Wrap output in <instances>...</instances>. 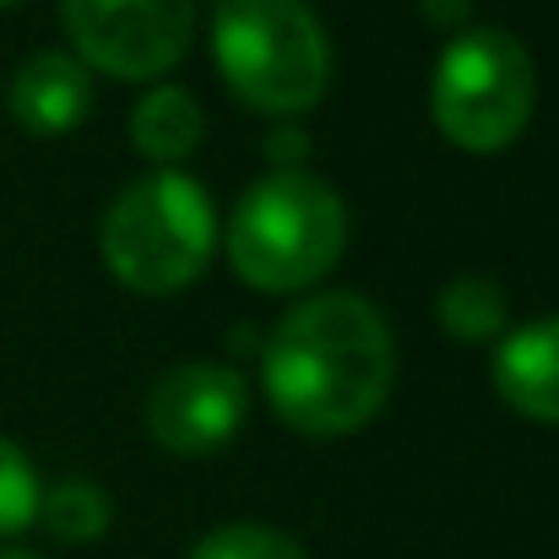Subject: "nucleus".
<instances>
[{
  "mask_svg": "<svg viewBox=\"0 0 559 559\" xmlns=\"http://www.w3.org/2000/svg\"><path fill=\"white\" fill-rule=\"evenodd\" d=\"M396 385V337L354 288L299 299L261 348V391L294 435L337 440L380 418Z\"/></svg>",
  "mask_w": 559,
  "mask_h": 559,
  "instance_id": "obj_1",
  "label": "nucleus"
},
{
  "mask_svg": "<svg viewBox=\"0 0 559 559\" xmlns=\"http://www.w3.org/2000/svg\"><path fill=\"white\" fill-rule=\"evenodd\" d=\"M228 266L255 294H305L348 250V206L321 175H261L217 228Z\"/></svg>",
  "mask_w": 559,
  "mask_h": 559,
  "instance_id": "obj_2",
  "label": "nucleus"
},
{
  "mask_svg": "<svg viewBox=\"0 0 559 559\" xmlns=\"http://www.w3.org/2000/svg\"><path fill=\"white\" fill-rule=\"evenodd\" d=\"M212 60L228 93L266 120H294L332 87V38L305 0H217Z\"/></svg>",
  "mask_w": 559,
  "mask_h": 559,
  "instance_id": "obj_3",
  "label": "nucleus"
},
{
  "mask_svg": "<svg viewBox=\"0 0 559 559\" xmlns=\"http://www.w3.org/2000/svg\"><path fill=\"white\" fill-rule=\"evenodd\" d=\"M217 250L212 195L186 169H153L120 190L98 223L104 272L131 294H180Z\"/></svg>",
  "mask_w": 559,
  "mask_h": 559,
  "instance_id": "obj_4",
  "label": "nucleus"
},
{
  "mask_svg": "<svg viewBox=\"0 0 559 559\" xmlns=\"http://www.w3.org/2000/svg\"><path fill=\"white\" fill-rule=\"evenodd\" d=\"M538 104L533 49L511 27H462L445 38L429 76L435 131L462 153H506L522 142Z\"/></svg>",
  "mask_w": 559,
  "mask_h": 559,
  "instance_id": "obj_5",
  "label": "nucleus"
},
{
  "mask_svg": "<svg viewBox=\"0 0 559 559\" xmlns=\"http://www.w3.org/2000/svg\"><path fill=\"white\" fill-rule=\"evenodd\" d=\"M60 22L87 71L158 82L190 55L195 0H60Z\"/></svg>",
  "mask_w": 559,
  "mask_h": 559,
  "instance_id": "obj_6",
  "label": "nucleus"
},
{
  "mask_svg": "<svg viewBox=\"0 0 559 559\" xmlns=\"http://www.w3.org/2000/svg\"><path fill=\"white\" fill-rule=\"evenodd\" d=\"M250 407V385L234 365L217 359H186L158 374L147 391V429L175 456H212L223 451Z\"/></svg>",
  "mask_w": 559,
  "mask_h": 559,
  "instance_id": "obj_7",
  "label": "nucleus"
},
{
  "mask_svg": "<svg viewBox=\"0 0 559 559\" xmlns=\"http://www.w3.org/2000/svg\"><path fill=\"white\" fill-rule=\"evenodd\" d=\"M5 104L27 136H66L93 115V71L71 49H38L16 66Z\"/></svg>",
  "mask_w": 559,
  "mask_h": 559,
  "instance_id": "obj_8",
  "label": "nucleus"
},
{
  "mask_svg": "<svg viewBox=\"0 0 559 559\" xmlns=\"http://www.w3.org/2000/svg\"><path fill=\"white\" fill-rule=\"evenodd\" d=\"M489 380L511 413L533 424H559V316L506 332L495 348Z\"/></svg>",
  "mask_w": 559,
  "mask_h": 559,
  "instance_id": "obj_9",
  "label": "nucleus"
},
{
  "mask_svg": "<svg viewBox=\"0 0 559 559\" xmlns=\"http://www.w3.org/2000/svg\"><path fill=\"white\" fill-rule=\"evenodd\" d=\"M201 136H206V115H201L190 87L158 82L131 109V147L147 164H158V169H180L190 153L201 147Z\"/></svg>",
  "mask_w": 559,
  "mask_h": 559,
  "instance_id": "obj_10",
  "label": "nucleus"
},
{
  "mask_svg": "<svg viewBox=\"0 0 559 559\" xmlns=\"http://www.w3.org/2000/svg\"><path fill=\"white\" fill-rule=\"evenodd\" d=\"M506 316H511V305H506V288L495 277H451L440 288V299H435V321L456 343L506 337Z\"/></svg>",
  "mask_w": 559,
  "mask_h": 559,
  "instance_id": "obj_11",
  "label": "nucleus"
},
{
  "mask_svg": "<svg viewBox=\"0 0 559 559\" xmlns=\"http://www.w3.org/2000/svg\"><path fill=\"white\" fill-rule=\"evenodd\" d=\"M38 522L60 544H98L109 533V495L93 478H60L38 500Z\"/></svg>",
  "mask_w": 559,
  "mask_h": 559,
  "instance_id": "obj_12",
  "label": "nucleus"
},
{
  "mask_svg": "<svg viewBox=\"0 0 559 559\" xmlns=\"http://www.w3.org/2000/svg\"><path fill=\"white\" fill-rule=\"evenodd\" d=\"M38 500H44L38 467L27 462V451L16 440L0 435V538L27 533L38 522Z\"/></svg>",
  "mask_w": 559,
  "mask_h": 559,
  "instance_id": "obj_13",
  "label": "nucleus"
},
{
  "mask_svg": "<svg viewBox=\"0 0 559 559\" xmlns=\"http://www.w3.org/2000/svg\"><path fill=\"white\" fill-rule=\"evenodd\" d=\"M186 559H305V549L266 522H228L217 533H206Z\"/></svg>",
  "mask_w": 559,
  "mask_h": 559,
  "instance_id": "obj_14",
  "label": "nucleus"
},
{
  "mask_svg": "<svg viewBox=\"0 0 559 559\" xmlns=\"http://www.w3.org/2000/svg\"><path fill=\"white\" fill-rule=\"evenodd\" d=\"M299 169H310V136L294 120H283L266 136V175H299Z\"/></svg>",
  "mask_w": 559,
  "mask_h": 559,
  "instance_id": "obj_15",
  "label": "nucleus"
},
{
  "mask_svg": "<svg viewBox=\"0 0 559 559\" xmlns=\"http://www.w3.org/2000/svg\"><path fill=\"white\" fill-rule=\"evenodd\" d=\"M418 11H424L429 27H440V33H462L467 16H473V0H418Z\"/></svg>",
  "mask_w": 559,
  "mask_h": 559,
  "instance_id": "obj_16",
  "label": "nucleus"
},
{
  "mask_svg": "<svg viewBox=\"0 0 559 559\" xmlns=\"http://www.w3.org/2000/svg\"><path fill=\"white\" fill-rule=\"evenodd\" d=\"M261 348H266V337H261L255 326H234V332H228V354H255V359H261Z\"/></svg>",
  "mask_w": 559,
  "mask_h": 559,
  "instance_id": "obj_17",
  "label": "nucleus"
},
{
  "mask_svg": "<svg viewBox=\"0 0 559 559\" xmlns=\"http://www.w3.org/2000/svg\"><path fill=\"white\" fill-rule=\"evenodd\" d=\"M0 559H38V555H27V549H0Z\"/></svg>",
  "mask_w": 559,
  "mask_h": 559,
  "instance_id": "obj_18",
  "label": "nucleus"
},
{
  "mask_svg": "<svg viewBox=\"0 0 559 559\" xmlns=\"http://www.w3.org/2000/svg\"><path fill=\"white\" fill-rule=\"evenodd\" d=\"M0 5H22V0H0Z\"/></svg>",
  "mask_w": 559,
  "mask_h": 559,
  "instance_id": "obj_19",
  "label": "nucleus"
}]
</instances>
